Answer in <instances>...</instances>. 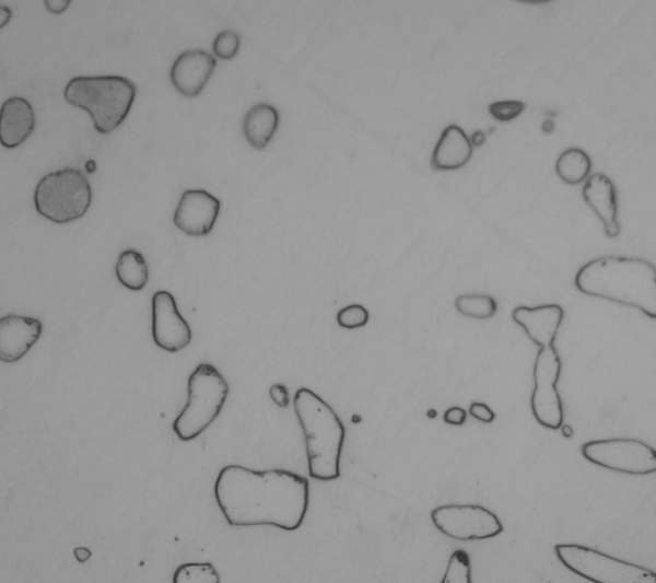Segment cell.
Segmentation results:
<instances>
[{
	"label": "cell",
	"instance_id": "11",
	"mask_svg": "<svg viewBox=\"0 0 656 583\" xmlns=\"http://www.w3.org/2000/svg\"><path fill=\"white\" fill-rule=\"evenodd\" d=\"M191 329L177 308L174 295L159 290L152 296V338L155 345L171 353L186 348L191 341Z\"/></svg>",
	"mask_w": 656,
	"mask_h": 583
},
{
	"label": "cell",
	"instance_id": "5",
	"mask_svg": "<svg viewBox=\"0 0 656 583\" xmlns=\"http://www.w3.org/2000/svg\"><path fill=\"white\" fill-rule=\"evenodd\" d=\"M230 392L229 383L210 363H200L187 382V403L173 421L176 436L184 442L199 436L220 415Z\"/></svg>",
	"mask_w": 656,
	"mask_h": 583
},
{
	"label": "cell",
	"instance_id": "3",
	"mask_svg": "<svg viewBox=\"0 0 656 583\" xmlns=\"http://www.w3.org/2000/svg\"><path fill=\"white\" fill-rule=\"evenodd\" d=\"M293 408L305 439L308 474L323 481L340 476L345 428L333 408L307 387L298 388Z\"/></svg>",
	"mask_w": 656,
	"mask_h": 583
},
{
	"label": "cell",
	"instance_id": "33",
	"mask_svg": "<svg viewBox=\"0 0 656 583\" xmlns=\"http://www.w3.org/2000/svg\"><path fill=\"white\" fill-rule=\"evenodd\" d=\"M12 16V11L7 7V5H1L0 7V21H1V27H3L11 19Z\"/></svg>",
	"mask_w": 656,
	"mask_h": 583
},
{
	"label": "cell",
	"instance_id": "14",
	"mask_svg": "<svg viewBox=\"0 0 656 583\" xmlns=\"http://www.w3.org/2000/svg\"><path fill=\"white\" fill-rule=\"evenodd\" d=\"M43 331L38 318L8 314L0 318V360L14 363L37 342Z\"/></svg>",
	"mask_w": 656,
	"mask_h": 583
},
{
	"label": "cell",
	"instance_id": "23",
	"mask_svg": "<svg viewBox=\"0 0 656 583\" xmlns=\"http://www.w3.org/2000/svg\"><path fill=\"white\" fill-rule=\"evenodd\" d=\"M220 575L210 562H189L179 565L173 583H220Z\"/></svg>",
	"mask_w": 656,
	"mask_h": 583
},
{
	"label": "cell",
	"instance_id": "21",
	"mask_svg": "<svg viewBox=\"0 0 656 583\" xmlns=\"http://www.w3.org/2000/svg\"><path fill=\"white\" fill-rule=\"evenodd\" d=\"M591 170L589 155L579 148H569L555 161V173L569 185L584 182Z\"/></svg>",
	"mask_w": 656,
	"mask_h": 583
},
{
	"label": "cell",
	"instance_id": "6",
	"mask_svg": "<svg viewBox=\"0 0 656 583\" xmlns=\"http://www.w3.org/2000/svg\"><path fill=\"white\" fill-rule=\"evenodd\" d=\"M33 200L42 217L58 224L70 223L90 209L92 187L79 168L63 167L38 180Z\"/></svg>",
	"mask_w": 656,
	"mask_h": 583
},
{
	"label": "cell",
	"instance_id": "9",
	"mask_svg": "<svg viewBox=\"0 0 656 583\" xmlns=\"http://www.w3.org/2000/svg\"><path fill=\"white\" fill-rule=\"evenodd\" d=\"M561 368V359L553 346L539 349L532 371L530 408L536 421L551 430L560 429L564 420L563 404L557 388Z\"/></svg>",
	"mask_w": 656,
	"mask_h": 583
},
{
	"label": "cell",
	"instance_id": "31",
	"mask_svg": "<svg viewBox=\"0 0 656 583\" xmlns=\"http://www.w3.org/2000/svg\"><path fill=\"white\" fill-rule=\"evenodd\" d=\"M46 9L54 14H60L65 10L68 9L71 1L70 0H45L44 1Z\"/></svg>",
	"mask_w": 656,
	"mask_h": 583
},
{
	"label": "cell",
	"instance_id": "7",
	"mask_svg": "<svg viewBox=\"0 0 656 583\" xmlns=\"http://www.w3.org/2000/svg\"><path fill=\"white\" fill-rule=\"evenodd\" d=\"M554 553L571 572L593 583H655V571L578 544H558Z\"/></svg>",
	"mask_w": 656,
	"mask_h": 583
},
{
	"label": "cell",
	"instance_id": "32",
	"mask_svg": "<svg viewBox=\"0 0 656 583\" xmlns=\"http://www.w3.org/2000/svg\"><path fill=\"white\" fill-rule=\"evenodd\" d=\"M73 555L78 562L83 563V562H86L91 558L92 552L86 547H75L73 549Z\"/></svg>",
	"mask_w": 656,
	"mask_h": 583
},
{
	"label": "cell",
	"instance_id": "1",
	"mask_svg": "<svg viewBox=\"0 0 656 583\" xmlns=\"http://www.w3.org/2000/svg\"><path fill=\"white\" fill-rule=\"evenodd\" d=\"M213 491L226 522L237 527L270 525L295 530L309 504L308 480L286 469L226 465L219 471Z\"/></svg>",
	"mask_w": 656,
	"mask_h": 583
},
{
	"label": "cell",
	"instance_id": "2",
	"mask_svg": "<svg viewBox=\"0 0 656 583\" xmlns=\"http://www.w3.org/2000/svg\"><path fill=\"white\" fill-rule=\"evenodd\" d=\"M574 283L583 294L630 306L656 318V267L645 258L597 257L578 269Z\"/></svg>",
	"mask_w": 656,
	"mask_h": 583
},
{
	"label": "cell",
	"instance_id": "15",
	"mask_svg": "<svg viewBox=\"0 0 656 583\" xmlns=\"http://www.w3.org/2000/svg\"><path fill=\"white\" fill-rule=\"evenodd\" d=\"M563 317L564 310L558 304L517 306L512 312L513 320L540 348L553 346Z\"/></svg>",
	"mask_w": 656,
	"mask_h": 583
},
{
	"label": "cell",
	"instance_id": "4",
	"mask_svg": "<svg viewBox=\"0 0 656 583\" xmlns=\"http://www.w3.org/2000/svg\"><path fill=\"white\" fill-rule=\"evenodd\" d=\"M136 95V84L116 74L74 77L63 90L66 102L87 112L101 135L112 132L124 123Z\"/></svg>",
	"mask_w": 656,
	"mask_h": 583
},
{
	"label": "cell",
	"instance_id": "22",
	"mask_svg": "<svg viewBox=\"0 0 656 583\" xmlns=\"http://www.w3.org/2000/svg\"><path fill=\"white\" fill-rule=\"evenodd\" d=\"M456 310L464 316L487 319L495 315L497 304L494 298L488 294H460L455 300Z\"/></svg>",
	"mask_w": 656,
	"mask_h": 583
},
{
	"label": "cell",
	"instance_id": "29",
	"mask_svg": "<svg viewBox=\"0 0 656 583\" xmlns=\"http://www.w3.org/2000/svg\"><path fill=\"white\" fill-rule=\"evenodd\" d=\"M269 396L277 406L281 408L289 406L290 396L288 388L283 384H272L269 388Z\"/></svg>",
	"mask_w": 656,
	"mask_h": 583
},
{
	"label": "cell",
	"instance_id": "26",
	"mask_svg": "<svg viewBox=\"0 0 656 583\" xmlns=\"http://www.w3.org/2000/svg\"><path fill=\"white\" fill-rule=\"evenodd\" d=\"M370 319V313L361 304H350L337 313V324L345 329H355L364 327Z\"/></svg>",
	"mask_w": 656,
	"mask_h": 583
},
{
	"label": "cell",
	"instance_id": "27",
	"mask_svg": "<svg viewBox=\"0 0 656 583\" xmlns=\"http://www.w3.org/2000/svg\"><path fill=\"white\" fill-rule=\"evenodd\" d=\"M526 105L517 100H503L491 103L488 107L490 115L499 121H509L518 117Z\"/></svg>",
	"mask_w": 656,
	"mask_h": 583
},
{
	"label": "cell",
	"instance_id": "8",
	"mask_svg": "<svg viewBox=\"0 0 656 583\" xmlns=\"http://www.w3.org/2000/svg\"><path fill=\"white\" fill-rule=\"evenodd\" d=\"M585 459L608 470L646 476L656 471V451L633 438H610L585 442L581 447Z\"/></svg>",
	"mask_w": 656,
	"mask_h": 583
},
{
	"label": "cell",
	"instance_id": "18",
	"mask_svg": "<svg viewBox=\"0 0 656 583\" xmlns=\"http://www.w3.org/2000/svg\"><path fill=\"white\" fill-rule=\"evenodd\" d=\"M472 155V143L458 125H448L441 133L431 155L436 171H454L465 166Z\"/></svg>",
	"mask_w": 656,
	"mask_h": 583
},
{
	"label": "cell",
	"instance_id": "19",
	"mask_svg": "<svg viewBox=\"0 0 656 583\" xmlns=\"http://www.w3.org/2000/svg\"><path fill=\"white\" fill-rule=\"evenodd\" d=\"M279 126L277 108L267 103L251 106L243 119V133L247 142L257 150L265 149Z\"/></svg>",
	"mask_w": 656,
	"mask_h": 583
},
{
	"label": "cell",
	"instance_id": "30",
	"mask_svg": "<svg viewBox=\"0 0 656 583\" xmlns=\"http://www.w3.org/2000/svg\"><path fill=\"white\" fill-rule=\"evenodd\" d=\"M466 419L467 411L459 406L449 407L443 415L444 422L452 425H461L465 423Z\"/></svg>",
	"mask_w": 656,
	"mask_h": 583
},
{
	"label": "cell",
	"instance_id": "28",
	"mask_svg": "<svg viewBox=\"0 0 656 583\" xmlns=\"http://www.w3.org/2000/svg\"><path fill=\"white\" fill-rule=\"evenodd\" d=\"M469 413L484 423H491L495 418L493 410L484 403H472L469 407Z\"/></svg>",
	"mask_w": 656,
	"mask_h": 583
},
{
	"label": "cell",
	"instance_id": "20",
	"mask_svg": "<svg viewBox=\"0 0 656 583\" xmlns=\"http://www.w3.org/2000/svg\"><path fill=\"white\" fill-rule=\"evenodd\" d=\"M115 272L118 281L131 291L142 290L149 279L145 258L133 248H127L118 255Z\"/></svg>",
	"mask_w": 656,
	"mask_h": 583
},
{
	"label": "cell",
	"instance_id": "13",
	"mask_svg": "<svg viewBox=\"0 0 656 583\" xmlns=\"http://www.w3.org/2000/svg\"><path fill=\"white\" fill-rule=\"evenodd\" d=\"M216 67L215 58L202 49H188L179 54L169 70L175 90L186 97L198 96Z\"/></svg>",
	"mask_w": 656,
	"mask_h": 583
},
{
	"label": "cell",
	"instance_id": "24",
	"mask_svg": "<svg viewBox=\"0 0 656 583\" xmlns=\"http://www.w3.org/2000/svg\"><path fill=\"white\" fill-rule=\"evenodd\" d=\"M442 583H471V564L467 551L457 549L449 559Z\"/></svg>",
	"mask_w": 656,
	"mask_h": 583
},
{
	"label": "cell",
	"instance_id": "25",
	"mask_svg": "<svg viewBox=\"0 0 656 583\" xmlns=\"http://www.w3.org/2000/svg\"><path fill=\"white\" fill-rule=\"evenodd\" d=\"M239 46V35L233 30H223L214 37L212 50L218 58L229 60L236 56Z\"/></svg>",
	"mask_w": 656,
	"mask_h": 583
},
{
	"label": "cell",
	"instance_id": "10",
	"mask_svg": "<svg viewBox=\"0 0 656 583\" xmlns=\"http://www.w3.org/2000/svg\"><path fill=\"white\" fill-rule=\"evenodd\" d=\"M433 525L445 536L456 540H482L503 532L499 517L478 504H444L431 511Z\"/></svg>",
	"mask_w": 656,
	"mask_h": 583
},
{
	"label": "cell",
	"instance_id": "16",
	"mask_svg": "<svg viewBox=\"0 0 656 583\" xmlns=\"http://www.w3.org/2000/svg\"><path fill=\"white\" fill-rule=\"evenodd\" d=\"M582 195L601 221L606 235L610 238L617 237L620 233L618 196L610 177L602 173L591 174L585 179Z\"/></svg>",
	"mask_w": 656,
	"mask_h": 583
},
{
	"label": "cell",
	"instance_id": "17",
	"mask_svg": "<svg viewBox=\"0 0 656 583\" xmlns=\"http://www.w3.org/2000/svg\"><path fill=\"white\" fill-rule=\"evenodd\" d=\"M35 113L24 97L7 98L0 108V142L4 148L21 145L34 131Z\"/></svg>",
	"mask_w": 656,
	"mask_h": 583
},
{
	"label": "cell",
	"instance_id": "12",
	"mask_svg": "<svg viewBox=\"0 0 656 583\" xmlns=\"http://www.w3.org/2000/svg\"><path fill=\"white\" fill-rule=\"evenodd\" d=\"M220 210V200L209 191L187 189L174 211L173 223L189 236H206L212 231Z\"/></svg>",
	"mask_w": 656,
	"mask_h": 583
}]
</instances>
